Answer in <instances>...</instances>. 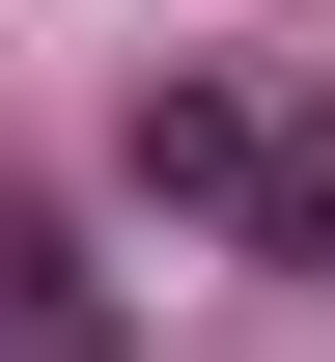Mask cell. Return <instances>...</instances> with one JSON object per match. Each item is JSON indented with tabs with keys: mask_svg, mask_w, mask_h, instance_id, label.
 <instances>
[{
	"mask_svg": "<svg viewBox=\"0 0 335 362\" xmlns=\"http://www.w3.org/2000/svg\"><path fill=\"white\" fill-rule=\"evenodd\" d=\"M112 168H140V223H195V251L335 279V56H168V84L112 112Z\"/></svg>",
	"mask_w": 335,
	"mask_h": 362,
	"instance_id": "cell-1",
	"label": "cell"
},
{
	"mask_svg": "<svg viewBox=\"0 0 335 362\" xmlns=\"http://www.w3.org/2000/svg\"><path fill=\"white\" fill-rule=\"evenodd\" d=\"M0 362H112V307H84V251L0 195Z\"/></svg>",
	"mask_w": 335,
	"mask_h": 362,
	"instance_id": "cell-2",
	"label": "cell"
}]
</instances>
